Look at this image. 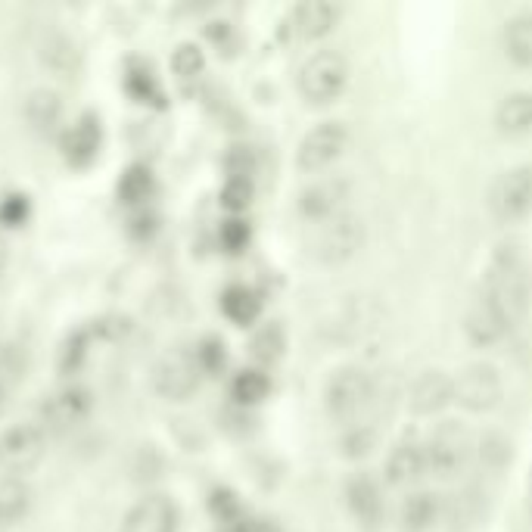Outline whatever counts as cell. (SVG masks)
<instances>
[{
    "instance_id": "22",
    "label": "cell",
    "mask_w": 532,
    "mask_h": 532,
    "mask_svg": "<svg viewBox=\"0 0 532 532\" xmlns=\"http://www.w3.org/2000/svg\"><path fill=\"white\" fill-rule=\"evenodd\" d=\"M504 53L520 69H532V10H523L504 25Z\"/></svg>"
},
{
    "instance_id": "8",
    "label": "cell",
    "mask_w": 532,
    "mask_h": 532,
    "mask_svg": "<svg viewBox=\"0 0 532 532\" xmlns=\"http://www.w3.org/2000/svg\"><path fill=\"white\" fill-rule=\"evenodd\" d=\"M424 448H427V473L439 476V480H452L467 464L470 433L461 424H455V420H445V424H439L430 433Z\"/></svg>"
},
{
    "instance_id": "11",
    "label": "cell",
    "mask_w": 532,
    "mask_h": 532,
    "mask_svg": "<svg viewBox=\"0 0 532 532\" xmlns=\"http://www.w3.org/2000/svg\"><path fill=\"white\" fill-rule=\"evenodd\" d=\"M200 386V364L187 355H165L153 368V389L168 402H187Z\"/></svg>"
},
{
    "instance_id": "23",
    "label": "cell",
    "mask_w": 532,
    "mask_h": 532,
    "mask_svg": "<svg viewBox=\"0 0 532 532\" xmlns=\"http://www.w3.org/2000/svg\"><path fill=\"white\" fill-rule=\"evenodd\" d=\"M349 508L364 526H377L383 517V492L371 476H358L349 483Z\"/></svg>"
},
{
    "instance_id": "7",
    "label": "cell",
    "mask_w": 532,
    "mask_h": 532,
    "mask_svg": "<svg viewBox=\"0 0 532 532\" xmlns=\"http://www.w3.org/2000/svg\"><path fill=\"white\" fill-rule=\"evenodd\" d=\"M364 246V221L358 215H336L324 224H318L315 234V259L324 265H343L352 256H358V249Z\"/></svg>"
},
{
    "instance_id": "21",
    "label": "cell",
    "mask_w": 532,
    "mask_h": 532,
    "mask_svg": "<svg viewBox=\"0 0 532 532\" xmlns=\"http://www.w3.org/2000/svg\"><path fill=\"white\" fill-rule=\"evenodd\" d=\"M439 517H442V501L433 492H411L399 508V523L408 532H427L439 523Z\"/></svg>"
},
{
    "instance_id": "5",
    "label": "cell",
    "mask_w": 532,
    "mask_h": 532,
    "mask_svg": "<svg viewBox=\"0 0 532 532\" xmlns=\"http://www.w3.org/2000/svg\"><path fill=\"white\" fill-rule=\"evenodd\" d=\"M504 380L489 361H473L455 377V402L470 414H486L501 405Z\"/></svg>"
},
{
    "instance_id": "16",
    "label": "cell",
    "mask_w": 532,
    "mask_h": 532,
    "mask_svg": "<svg viewBox=\"0 0 532 532\" xmlns=\"http://www.w3.org/2000/svg\"><path fill=\"white\" fill-rule=\"evenodd\" d=\"M178 511L165 495H150L128 511L122 532H175Z\"/></svg>"
},
{
    "instance_id": "12",
    "label": "cell",
    "mask_w": 532,
    "mask_h": 532,
    "mask_svg": "<svg viewBox=\"0 0 532 532\" xmlns=\"http://www.w3.org/2000/svg\"><path fill=\"white\" fill-rule=\"evenodd\" d=\"M94 411V396L84 386H69L53 392V396L41 405V417L50 430H72L91 417Z\"/></svg>"
},
{
    "instance_id": "34",
    "label": "cell",
    "mask_w": 532,
    "mask_h": 532,
    "mask_svg": "<svg viewBox=\"0 0 532 532\" xmlns=\"http://www.w3.org/2000/svg\"><path fill=\"white\" fill-rule=\"evenodd\" d=\"M249 243V224L240 218H228L221 224V246L228 252H240Z\"/></svg>"
},
{
    "instance_id": "26",
    "label": "cell",
    "mask_w": 532,
    "mask_h": 532,
    "mask_svg": "<svg viewBox=\"0 0 532 532\" xmlns=\"http://www.w3.org/2000/svg\"><path fill=\"white\" fill-rule=\"evenodd\" d=\"M153 172L147 165H128L125 168V175L119 181V200L125 206H137V203H144L147 196L153 193Z\"/></svg>"
},
{
    "instance_id": "36",
    "label": "cell",
    "mask_w": 532,
    "mask_h": 532,
    "mask_svg": "<svg viewBox=\"0 0 532 532\" xmlns=\"http://www.w3.org/2000/svg\"><path fill=\"white\" fill-rule=\"evenodd\" d=\"M28 218V200L19 193H10L4 203H0V221L7 224V228H19V224Z\"/></svg>"
},
{
    "instance_id": "4",
    "label": "cell",
    "mask_w": 532,
    "mask_h": 532,
    "mask_svg": "<svg viewBox=\"0 0 532 532\" xmlns=\"http://www.w3.org/2000/svg\"><path fill=\"white\" fill-rule=\"evenodd\" d=\"M489 212L501 224H517L532 212V165L501 172L489 190Z\"/></svg>"
},
{
    "instance_id": "13",
    "label": "cell",
    "mask_w": 532,
    "mask_h": 532,
    "mask_svg": "<svg viewBox=\"0 0 532 532\" xmlns=\"http://www.w3.org/2000/svg\"><path fill=\"white\" fill-rule=\"evenodd\" d=\"M464 333H467V340H470L473 346L486 349V346L501 343L504 336L511 333V327H508V321L501 318L498 308L489 302V296L480 290V293L470 299L467 312H464Z\"/></svg>"
},
{
    "instance_id": "40",
    "label": "cell",
    "mask_w": 532,
    "mask_h": 532,
    "mask_svg": "<svg viewBox=\"0 0 532 532\" xmlns=\"http://www.w3.org/2000/svg\"><path fill=\"white\" fill-rule=\"evenodd\" d=\"M4 259H7V249H4V243H0V268H4Z\"/></svg>"
},
{
    "instance_id": "39",
    "label": "cell",
    "mask_w": 532,
    "mask_h": 532,
    "mask_svg": "<svg viewBox=\"0 0 532 532\" xmlns=\"http://www.w3.org/2000/svg\"><path fill=\"white\" fill-rule=\"evenodd\" d=\"M221 532H249V529H246L243 520H231V523H224V526H221Z\"/></svg>"
},
{
    "instance_id": "38",
    "label": "cell",
    "mask_w": 532,
    "mask_h": 532,
    "mask_svg": "<svg viewBox=\"0 0 532 532\" xmlns=\"http://www.w3.org/2000/svg\"><path fill=\"white\" fill-rule=\"evenodd\" d=\"M228 175H231V178H249V175H252V156H249L243 147H237V150L228 156Z\"/></svg>"
},
{
    "instance_id": "10",
    "label": "cell",
    "mask_w": 532,
    "mask_h": 532,
    "mask_svg": "<svg viewBox=\"0 0 532 532\" xmlns=\"http://www.w3.org/2000/svg\"><path fill=\"white\" fill-rule=\"evenodd\" d=\"M44 458V430L38 424H16L0 433V467L32 470Z\"/></svg>"
},
{
    "instance_id": "28",
    "label": "cell",
    "mask_w": 532,
    "mask_h": 532,
    "mask_svg": "<svg viewBox=\"0 0 532 532\" xmlns=\"http://www.w3.org/2000/svg\"><path fill=\"white\" fill-rule=\"evenodd\" d=\"M60 112H63V106H60V97H56L53 91H35L32 97L25 100L28 122H32L35 128H41V131H47V128H53L56 122H60Z\"/></svg>"
},
{
    "instance_id": "32",
    "label": "cell",
    "mask_w": 532,
    "mask_h": 532,
    "mask_svg": "<svg viewBox=\"0 0 532 532\" xmlns=\"http://www.w3.org/2000/svg\"><path fill=\"white\" fill-rule=\"evenodd\" d=\"M252 178H228V184L221 187V206L228 212H243L252 203Z\"/></svg>"
},
{
    "instance_id": "33",
    "label": "cell",
    "mask_w": 532,
    "mask_h": 532,
    "mask_svg": "<svg viewBox=\"0 0 532 532\" xmlns=\"http://www.w3.org/2000/svg\"><path fill=\"white\" fill-rule=\"evenodd\" d=\"M196 364H200V371H206V374H218L224 364H228V352H224V343L215 340V336L203 340L200 349H196Z\"/></svg>"
},
{
    "instance_id": "14",
    "label": "cell",
    "mask_w": 532,
    "mask_h": 532,
    "mask_svg": "<svg viewBox=\"0 0 532 532\" xmlns=\"http://www.w3.org/2000/svg\"><path fill=\"white\" fill-rule=\"evenodd\" d=\"M455 402V380L448 377L445 371H424L417 374L408 392V405L414 414L420 417H430L439 414L445 405Z\"/></svg>"
},
{
    "instance_id": "29",
    "label": "cell",
    "mask_w": 532,
    "mask_h": 532,
    "mask_svg": "<svg viewBox=\"0 0 532 532\" xmlns=\"http://www.w3.org/2000/svg\"><path fill=\"white\" fill-rule=\"evenodd\" d=\"M231 392L240 405H259L271 392V380L262 371H240L231 383Z\"/></svg>"
},
{
    "instance_id": "15",
    "label": "cell",
    "mask_w": 532,
    "mask_h": 532,
    "mask_svg": "<svg viewBox=\"0 0 532 532\" xmlns=\"http://www.w3.org/2000/svg\"><path fill=\"white\" fill-rule=\"evenodd\" d=\"M336 22H340V7L330 4V0H308V4H299L293 10L287 25L299 41H318L333 32Z\"/></svg>"
},
{
    "instance_id": "3",
    "label": "cell",
    "mask_w": 532,
    "mask_h": 532,
    "mask_svg": "<svg viewBox=\"0 0 532 532\" xmlns=\"http://www.w3.org/2000/svg\"><path fill=\"white\" fill-rule=\"evenodd\" d=\"M374 402V380L361 368H340L324 389L327 414L336 424H358Z\"/></svg>"
},
{
    "instance_id": "20",
    "label": "cell",
    "mask_w": 532,
    "mask_h": 532,
    "mask_svg": "<svg viewBox=\"0 0 532 532\" xmlns=\"http://www.w3.org/2000/svg\"><path fill=\"white\" fill-rule=\"evenodd\" d=\"M495 128L508 137L532 134V91L504 97L495 109Z\"/></svg>"
},
{
    "instance_id": "9",
    "label": "cell",
    "mask_w": 532,
    "mask_h": 532,
    "mask_svg": "<svg viewBox=\"0 0 532 532\" xmlns=\"http://www.w3.org/2000/svg\"><path fill=\"white\" fill-rule=\"evenodd\" d=\"M349 181L343 175H330V178H321L315 184H308L302 193H299V212L308 218V221H330L336 215H343L346 203H349Z\"/></svg>"
},
{
    "instance_id": "35",
    "label": "cell",
    "mask_w": 532,
    "mask_h": 532,
    "mask_svg": "<svg viewBox=\"0 0 532 532\" xmlns=\"http://www.w3.org/2000/svg\"><path fill=\"white\" fill-rule=\"evenodd\" d=\"M480 458H483L486 464H492V467H501L504 461H511V445L504 442L501 436L489 433V436H483V442H480Z\"/></svg>"
},
{
    "instance_id": "19",
    "label": "cell",
    "mask_w": 532,
    "mask_h": 532,
    "mask_svg": "<svg viewBox=\"0 0 532 532\" xmlns=\"http://www.w3.org/2000/svg\"><path fill=\"white\" fill-rule=\"evenodd\" d=\"M38 56L41 63L56 72V75H75L81 69V50L75 47V41L63 32H50L41 38L38 44Z\"/></svg>"
},
{
    "instance_id": "6",
    "label": "cell",
    "mask_w": 532,
    "mask_h": 532,
    "mask_svg": "<svg viewBox=\"0 0 532 532\" xmlns=\"http://www.w3.org/2000/svg\"><path fill=\"white\" fill-rule=\"evenodd\" d=\"M349 147V131L343 122H321L305 131L296 147V168L305 175H318L330 168Z\"/></svg>"
},
{
    "instance_id": "24",
    "label": "cell",
    "mask_w": 532,
    "mask_h": 532,
    "mask_svg": "<svg viewBox=\"0 0 532 532\" xmlns=\"http://www.w3.org/2000/svg\"><path fill=\"white\" fill-rule=\"evenodd\" d=\"M221 312L228 315L234 324H240V327H249V324H256V318H259V312H262V302H259V296L252 293L249 287H228L221 293Z\"/></svg>"
},
{
    "instance_id": "18",
    "label": "cell",
    "mask_w": 532,
    "mask_h": 532,
    "mask_svg": "<svg viewBox=\"0 0 532 532\" xmlns=\"http://www.w3.org/2000/svg\"><path fill=\"white\" fill-rule=\"evenodd\" d=\"M100 122L97 116H81L63 137V153L72 165H88L100 150Z\"/></svg>"
},
{
    "instance_id": "31",
    "label": "cell",
    "mask_w": 532,
    "mask_h": 532,
    "mask_svg": "<svg viewBox=\"0 0 532 532\" xmlns=\"http://www.w3.org/2000/svg\"><path fill=\"white\" fill-rule=\"evenodd\" d=\"M172 69H175V75L178 78H196L203 69H206V56H203V50L196 47V44H181L175 53H172Z\"/></svg>"
},
{
    "instance_id": "37",
    "label": "cell",
    "mask_w": 532,
    "mask_h": 532,
    "mask_svg": "<svg viewBox=\"0 0 532 532\" xmlns=\"http://www.w3.org/2000/svg\"><path fill=\"white\" fill-rule=\"evenodd\" d=\"M212 511H215V517H218L221 523H231V520H237L240 504H237V498H234L231 492L218 489V492L212 495Z\"/></svg>"
},
{
    "instance_id": "27",
    "label": "cell",
    "mask_w": 532,
    "mask_h": 532,
    "mask_svg": "<svg viewBox=\"0 0 532 532\" xmlns=\"http://www.w3.org/2000/svg\"><path fill=\"white\" fill-rule=\"evenodd\" d=\"M32 492L22 480H0V523H13L28 514Z\"/></svg>"
},
{
    "instance_id": "30",
    "label": "cell",
    "mask_w": 532,
    "mask_h": 532,
    "mask_svg": "<svg viewBox=\"0 0 532 532\" xmlns=\"http://www.w3.org/2000/svg\"><path fill=\"white\" fill-rule=\"evenodd\" d=\"M125 84H128V91H131L134 100L162 106V88H159V81H156V75H153L150 66H131Z\"/></svg>"
},
{
    "instance_id": "17",
    "label": "cell",
    "mask_w": 532,
    "mask_h": 532,
    "mask_svg": "<svg viewBox=\"0 0 532 532\" xmlns=\"http://www.w3.org/2000/svg\"><path fill=\"white\" fill-rule=\"evenodd\" d=\"M424 476H427V448L424 445L414 439H405L392 448L386 458V480L392 486H414L424 480Z\"/></svg>"
},
{
    "instance_id": "1",
    "label": "cell",
    "mask_w": 532,
    "mask_h": 532,
    "mask_svg": "<svg viewBox=\"0 0 532 532\" xmlns=\"http://www.w3.org/2000/svg\"><path fill=\"white\" fill-rule=\"evenodd\" d=\"M483 293L501 312V318L508 321L511 330L517 324H523V318L529 315V305H532V280H529V265H526L520 243L495 246L489 268H486Z\"/></svg>"
},
{
    "instance_id": "25",
    "label": "cell",
    "mask_w": 532,
    "mask_h": 532,
    "mask_svg": "<svg viewBox=\"0 0 532 532\" xmlns=\"http://www.w3.org/2000/svg\"><path fill=\"white\" fill-rule=\"evenodd\" d=\"M287 349V333L280 324H262L256 330V336H252V343H249V355L256 358L259 364H274L280 355H284Z\"/></svg>"
},
{
    "instance_id": "2",
    "label": "cell",
    "mask_w": 532,
    "mask_h": 532,
    "mask_svg": "<svg viewBox=\"0 0 532 532\" xmlns=\"http://www.w3.org/2000/svg\"><path fill=\"white\" fill-rule=\"evenodd\" d=\"M346 84H349V63L340 50H318L299 69V94L315 106L340 100Z\"/></svg>"
}]
</instances>
